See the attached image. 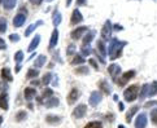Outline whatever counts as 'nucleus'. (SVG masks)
<instances>
[{
  "instance_id": "20e7f679",
  "label": "nucleus",
  "mask_w": 157,
  "mask_h": 128,
  "mask_svg": "<svg viewBox=\"0 0 157 128\" xmlns=\"http://www.w3.org/2000/svg\"><path fill=\"white\" fill-rule=\"evenodd\" d=\"M23 97H25V100L28 101V102H30L33 99L37 97V89L33 88V87L25 88V91H23Z\"/></svg>"
},
{
  "instance_id": "393cba45",
  "label": "nucleus",
  "mask_w": 157,
  "mask_h": 128,
  "mask_svg": "<svg viewBox=\"0 0 157 128\" xmlns=\"http://www.w3.org/2000/svg\"><path fill=\"white\" fill-rule=\"evenodd\" d=\"M88 67H86V66H81V67H78V69H75L74 70V73L77 74V75H86V74H88Z\"/></svg>"
},
{
  "instance_id": "ea45409f",
  "label": "nucleus",
  "mask_w": 157,
  "mask_h": 128,
  "mask_svg": "<svg viewBox=\"0 0 157 128\" xmlns=\"http://www.w3.org/2000/svg\"><path fill=\"white\" fill-rule=\"evenodd\" d=\"M8 88V84H5V83H3V82H0V91L1 92H5V89Z\"/></svg>"
},
{
  "instance_id": "864d4df0",
  "label": "nucleus",
  "mask_w": 157,
  "mask_h": 128,
  "mask_svg": "<svg viewBox=\"0 0 157 128\" xmlns=\"http://www.w3.org/2000/svg\"><path fill=\"white\" fill-rule=\"evenodd\" d=\"M0 3H3V0H0Z\"/></svg>"
},
{
  "instance_id": "49530a36",
  "label": "nucleus",
  "mask_w": 157,
  "mask_h": 128,
  "mask_svg": "<svg viewBox=\"0 0 157 128\" xmlns=\"http://www.w3.org/2000/svg\"><path fill=\"white\" fill-rule=\"evenodd\" d=\"M30 1H31L33 4H40L42 0H30Z\"/></svg>"
},
{
  "instance_id": "37998d69",
  "label": "nucleus",
  "mask_w": 157,
  "mask_h": 128,
  "mask_svg": "<svg viewBox=\"0 0 157 128\" xmlns=\"http://www.w3.org/2000/svg\"><path fill=\"white\" fill-rule=\"evenodd\" d=\"M52 85H53V87L59 85V78H57V75H55V79H53V82H52Z\"/></svg>"
},
{
  "instance_id": "39448f33",
  "label": "nucleus",
  "mask_w": 157,
  "mask_h": 128,
  "mask_svg": "<svg viewBox=\"0 0 157 128\" xmlns=\"http://www.w3.org/2000/svg\"><path fill=\"white\" fill-rule=\"evenodd\" d=\"M46 122L48 124H51V126H57V124H60L62 122V118L59 117V115H53V114H50L46 117Z\"/></svg>"
},
{
  "instance_id": "3c124183",
  "label": "nucleus",
  "mask_w": 157,
  "mask_h": 128,
  "mask_svg": "<svg viewBox=\"0 0 157 128\" xmlns=\"http://www.w3.org/2000/svg\"><path fill=\"white\" fill-rule=\"evenodd\" d=\"M1 123H3V117H0V127H1Z\"/></svg>"
},
{
  "instance_id": "79ce46f5",
  "label": "nucleus",
  "mask_w": 157,
  "mask_h": 128,
  "mask_svg": "<svg viewBox=\"0 0 157 128\" xmlns=\"http://www.w3.org/2000/svg\"><path fill=\"white\" fill-rule=\"evenodd\" d=\"M7 48V44H5V41L0 38V49H5Z\"/></svg>"
},
{
  "instance_id": "0eeeda50",
  "label": "nucleus",
  "mask_w": 157,
  "mask_h": 128,
  "mask_svg": "<svg viewBox=\"0 0 157 128\" xmlns=\"http://www.w3.org/2000/svg\"><path fill=\"white\" fill-rule=\"evenodd\" d=\"M135 75V71L134 70H130V71H127V73H125L122 75V78H121L120 80H118V85H121V87H122V85H125L126 84V82H127V80H130L132 78V76Z\"/></svg>"
},
{
  "instance_id": "f3484780",
  "label": "nucleus",
  "mask_w": 157,
  "mask_h": 128,
  "mask_svg": "<svg viewBox=\"0 0 157 128\" xmlns=\"http://www.w3.org/2000/svg\"><path fill=\"white\" fill-rule=\"evenodd\" d=\"M59 104H60V100L57 99V97H51V99H48L47 101H46V106L47 108H57L59 106Z\"/></svg>"
},
{
  "instance_id": "423d86ee",
  "label": "nucleus",
  "mask_w": 157,
  "mask_h": 128,
  "mask_svg": "<svg viewBox=\"0 0 157 128\" xmlns=\"http://www.w3.org/2000/svg\"><path fill=\"white\" fill-rule=\"evenodd\" d=\"M25 21H26V14L25 13H18L13 20L14 27H21V26L25 23Z\"/></svg>"
},
{
  "instance_id": "f704fd0d",
  "label": "nucleus",
  "mask_w": 157,
  "mask_h": 128,
  "mask_svg": "<svg viewBox=\"0 0 157 128\" xmlns=\"http://www.w3.org/2000/svg\"><path fill=\"white\" fill-rule=\"evenodd\" d=\"M90 52H91V49H90L88 47H87V45H82V55L83 56L90 55Z\"/></svg>"
},
{
  "instance_id": "bb28decb",
  "label": "nucleus",
  "mask_w": 157,
  "mask_h": 128,
  "mask_svg": "<svg viewBox=\"0 0 157 128\" xmlns=\"http://www.w3.org/2000/svg\"><path fill=\"white\" fill-rule=\"evenodd\" d=\"M84 128H103V124L100 122H90L84 126Z\"/></svg>"
},
{
  "instance_id": "7ed1b4c3",
  "label": "nucleus",
  "mask_w": 157,
  "mask_h": 128,
  "mask_svg": "<svg viewBox=\"0 0 157 128\" xmlns=\"http://www.w3.org/2000/svg\"><path fill=\"white\" fill-rule=\"evenodd\" d=\"M79 91H78V88H71L70 92H69L68 97H66V101H68V105H73L75 101L78 100V97H79Z\"/></svg>"
},
{
  "instance_id": "2f4dec72",
  "label": "nucleus",
  "mask_w": 157,
  "mask_h": 128,
  "mask_svg": "<svg viewBox=\"0 0 157 128\" xmlns=\"http://www.w3.org/2000/svg\"><path fill=\"white\" fill-rule=\"evenodd\" d=\"M7 30V21L5 18H0V32H5Z\"/></svg>"
},
{
  "instance_id": "4468645a",
  "label": "nucleus",
  "mask_w": 157,
  "mask_h": 128,
  "mask_svg": "<svg viewBox=\"0 0 157 128\" xmlns=\"http://www.w3.org/2000/svg\"><path fill=\"white\" fill-rule=\"evenodd\" d=\"M0 108L3 110H8L9 105H8V94L5 92H1L0 94Z\"/></svg>"
},
{
  "instance_id": "58836bf2",
  "label": "nucleus",
  "mask_w": 157,
  "mask_h": 128,
  "mask_svg": "<svg viewBox=\"0 0 157 128\" xmlns=\"http://www.w3.org/2000/svg\"><path fill=\"white\" fill-rule=\"evenodd\" d=\"M98 48L100 49V50H101V53H103V55H104V53H105V47H104V44H103L101 41H99V44H98Z\"/></svg>"
},
{
  "instance_id": "9b49d317",
  "label": "nucleus",
  "mask_w": 157,
  "mask_h": 128,
  "mask_svg": "<svg viewBox=\"0 0 157 128\" xmlns=\"http://www.w3.org/2000/svg\"><path fill=\"white\" fill-rule=\"evenodd\" d=\"M84 31H87V27L86 26H82V27H78V29H75L73 32H71V38H73L74 40H78V39H81V36L84 34Z\"/></svg>"
},
{
  "instance_id": "c9c22d12",
  "label": "nucleus",
  "mask_w": 157,
  "mask_h": 128,
  "mask_svg": "<svg viewBox=\"0 0 157 128\" xmlns=\"http://www.w3.org/2000/svg\"><path fill=\"white\" fill-rule=\"evenodd\" d=\"M88 62H90V65H91V66H92L95 70H99V65L96 64V61H95V59H93V58H91Z\"/></svg>"
},
{
  "instance_id": "f257e3e1",
  "label": "nucleus",
  "mask_w": 157,
  "mask_h": 128,
  "mask_svg": "<svg viewBox=\"0 0 157 128\" xmlns=\"http://www.w3.org/2000/svg\"><path fill=\"white\" fill-rule=\"evenodd\" d=\"M138 89H139L138 85H131V87H129L125 91V93H123V96H125V100L129 101V102L134 101L138 97Z\"/></svg>"
},
{
  "instance_id": "a878e982",
  "label": "nucleus",
  "mask_w": 157,
  "mask_h": 128,
  "mask_svg": "<svg viewBox=\"0 0 157 128\" xmlns=\"http://www.w3.org/2000/svg\"><path fill=\"white\" fill-rule=\"evenodd\" d=\"M53 96V91L51 88H46L43 91V94H42V100L43 99H51Z\"/></svg>"
},
{
  "instance_id": "412c9836",
  "label": "nucleus",
  "mask_w": 157,
  "mask_h": 128,
  "mask_svg": "<svg viewBox=\"0 0 157 128\" xmlns=\"http://www.w3.org/2000/svg\"><path fill=\"white\" fill-rule=\"evenodd\" d=\"M84 62V59H83V57L81 55H75L74 57H73V59L70 61V65H82Z\"/></svg>"
},
{
  "instance_id": "9d476101",
  "label": "nucleus",
  "mask_w": 157,
  "mask_h": 128,
  "mask_svg": "<svg viewBox=\"0 0 157 128\" xmlns=\"http://www.w3.org/2000/svg\"><path fill=\"white\" fill-rule=\"evenodd\" d=\"M46 62H47V57H46V56H44V55L38 56V57L35 58V61H34L35 69H40V67H43L44 65H46Z\"/></svg>"
},
{
  "instance_id": "aec40b11",
  "label": "nucleus",
  "mask_w": 157,
  "mask_h": 128,
  "mask_svg": "<svg viewBox=\"0 0 157 128\" xmlns=\"http://www.w3.org/2000/svg\"><path fill=\"white\" fill-rule=\"evenodd\" d=\"M26 118H28V113H26L25 110H20V111L16 114V120L17 122H23V120H26Z\"/></svg>"
},
{
  "instance_id": "f8f14e48",
  "label": "nucleus",
  "mask_w": 157,
  "mask_h": 128,
  "mask_svg": "<svg viewBox=\"0 0 157 128\" xmlns=\"http://www.w3.org/2000/svg\"><path fill=\"white\" fill-rule=\"evenodd\" d=\"M83 20V17H82V14L79 13V10H73V14H71V21H70V25H77V23H79L81 21Z\"/></svg>"
},
{
  "instance_id": "1a4fd4ad",
  "label": "nucleus",
  "mask_w": 157,
  "mask_h": 128,
  "mask_svg": "<svg viewBox=\"0 0 157 128\" xmlns=\"http://www.w3.org/2000/svg\"><path fill=\"white\" fill-rule=\"evenodd\" d=\"M0 75H1V78L4 80H7V82H13V75H12L9 67H3Z\"/></svg>"
},
{
  "instance_id": "4c0bfd02",
  "label": "nucleus",
  "mask_w": 157,
  "mask_h": 128,
  "mask_svg": "<svg viewBox=\"0 0 157 128\" xmlns=\"http://www.w3.org/2000/svg\"><path fill=\"white\" fill-rule=\"evenodd\" d=\"M9 40L11 41H18L20 40V36H18V35H16V34H12L11 36H9Z\"/></svg>"
},
{
  "instance_id": "e433bc0d",
  "label": "nucleus",
  "mask_w": 157,
  "mask_h": 128,
  "mask_svg": "<svg viewBox=\"0 0 157 128\" xmlns=\"http://www.w3.org/2000/svg\"><path fill=\"white\" fill-rule=\"evenodd\" d=\"M151 117H152V122L155 124H157V110H153L152 114H151Z\"/></svg>"
},
{
  "instance_id": "a19ab883",
  "label": "nucleus",
  "mask_w": 157,
  "mask_h": 128,
  "mask_svg": "<svg viewBox=\"0 0 157 128\" xmlns=\"http://www.w3.org/2000/svg\"><path fill=\"white\" fill-rule=\"evenodd\" d=\"M73 53H74V45H70L68 48V52H66V55L70 56V55H73Z\"/></svg>"
},
{
  "instance_id": "603ef678",
  "label": "nucleus",
  "mask_w": 157,
  "mask_h": 128,
  "mask_svg": "<svg viewBox=\"0 0 157 128\" xmlns=\"http://www.w3.org/2000/svg\"><path fill=\"white\" fill-rule=\"evenodd\" d=\"M118 128H125V127H122V126H120V127H118Z\"/></svg>"
},
{
  "instance_id": "a18cd8bd",
  "label": "nucleus",
  "mask_w": 157,
  "mask_h": 128,
  "mask_svg": "<svg viewBox=\"0 0 157 128\" xmlns=\"http://www.w3.org/2000/svg\"><path fill=\"white\" fill-rule=\"evenodd\" d=\"M21 67H22V66H21V64H17L16 65V69H14V70H16V73H18V71L21 70Z\"/></svg>"
},
{
  "instance_id": "473e14b6",
  "label": "nucleus",
  "mask_w": 157,
  "mask_h": 128,
  "mask_svg": "<svg viewBox=\"0 0 157 128\" xmlns=\"http://www.w3.org/2000/svg\"><path fill=\"white\" fill-rule=\"evenodd\" d=\"M101 35H103V38H104V39H107V38H108V35H109V23H107V25H105V27L103 29Z\"/></svg>"
},
{
  "instance_id": "cd10ccee",
  "label": "nucleus",
  "mask_w": 157,
  "mask_h": 128,
  "mask_svg": "<svg viewBox=\"0 0 157 128\" xmlns=\"http://www.w3.org/2000/svg\"><path fill=\"white\" fill-rule=\"evenodd\" d=\"M93 35H95V34H93V32H88V34H87L86 36L83 38V44H82V45H88V44H90V41L92 40Z\"/></svg>"
},
{
  "instance_id": "a211bd4d",
  "label": "nucleus",
  "mask_w": 157,
  "mask_h": 128,
  "mask_svg": "<svg viewBox=\"0 0 157 128\" xmlns=\"http://www.w3.org/2000/svg\"><path fill=\"white\" fill-rule=\"evenodd\" d=\"M99 88H100L105 94H109V93H110L109 84H108V83L105 82V80H100V82H99Z\"/></svg>"
},
{
  "instance_id": "6ab92c4d",
  "label": "nucleus",
  "mask_w": 157,
  "mask_h": 128,
  "mask_svg": "<svg viewBox=\"0 0 157 128\" xmlns=\"http://www.w3.org/2000/svg\"><path fill=\"white\" fill-rule=\"evenodd\" d=\"M144 126H146V117L139 115L136 122H135V128H144Z\"/></svg>"
},
{
  "instance_id": "de8ad7c7",
  "label": "nucleus",
  "mask_w": 157,
  "mask_h": 128,
  "mask_svg": "<svg viewBox=\"0 0 157 128\" xmlns=\"http://www.w3.org/2000/svg\"><path fill=\"white\" fill-rule=\"evenodd\" d=\"M78 4H79V5H83V4H84V0H78Z\"/></svg>"
},
{
  "instance_id": "72a5a7b5",
  "label": "nucleus",
  "mask_w": 157,
  "mask_h": 128,
  "mask_svg": "<svg viewBox=\"0 0 157 128\" xmlns=\"http://www.w3.org/2000/svg\"><path fill=\"white\" fill-rule=\"evenodd\" d=\"M60 22H61V16H60L59 13H56L55 16H53V23H55V26H57Z\"/></svg>"
},
{
  "instance_id": "dca6fc26",
  "label": "nucleus",
  "mask_w": 157,
  "mask_h": 128,
  "mask_svg": "<svg viewBox=\"0 0 157 128\" xmlns=\"http://www.w3.org/2000/svg\"><path fill=\"white\" fill-rule=\"evenodd\" d=\"M108 71H109V74L112 75V78L113 79H116L117 78V75L121 73V69H120V66L118 65H112V66H109V69H108Z\"/></svg>"
},
{
  "instance_id": "c756f323",
  "label": "nucleus",
  "mask_w": 157,
  "mask_h": 128,
  "mask_svg": "<svg viewBox=\"0 0 157 128\" xmlns=\"http://www.w3.org/2000/svg\"><path fill=\"white\" fill-rule=\"evenodd\" d=\"M14 61H16L17 64H21V62L23 61V52L22 50H18V52L14 55Z\"/></svg>"
},
{
  "instance_id": "f03ea898",
  "label": "nucleus",
  "mask_w": 157,
  "mask_h": 128,
  "mask_svg": "<svg viewBox=\"0 0 157 128\" xmlns=\"http://www.w3.org/2000/svg\"><path fill=\"white\" fill-rule=\"evenodd\" d=\"M86 113H87V106L84 105V104H81V105H78L77 108H75L73 110V117L75 119H81V118H83L84 115H86Z\"/></svg>"
},
{
  "instance_id": "5701e85b",
  "label": "nucleus",
  "mask_w": 157,
  "mask_h": 128,
  "mask_svg": "<svg viewBox=\"0 0 157 128\" xmlns=\"http://www.w3.org/2000/svg\"><path fill=\"white\" fill-rule=\"evenodd\" d=\"M3 4H4V8L7 10H11L12 8L16 5V0H3Z\"/></svg>"
},
{
  "instance_id": "c03bdc74",
  "label": "nucleus",
  "mask_w": 157,
  "mask_h": 128,
  "mask_svg": "<svg viewBox=\"0 0 157 128\" xmlns=\"http://www.w3.org/2000/svg\"><path fill=\"white\" fill-rule=\"evenodd\" d=\"M42 82H39V80H33L31 82V85H39Z\"/></svg>"
},
{
  "instance_id": "c85d7f7f",
  "label": "nucleus",
  "mask_w": 157,
  "mask_h": 128,
  "mask_svg": "<svg viewBox=\"0 0 157 128\" xmlns=\"http://www.w3.org/2000/svg\"><path fill=\"white\" fill-rule=\"evenodd\" d=\"M138 109H139L138 106H134V108H132V109H130L129 111H127V115H126V120H127V122L131 120V117L135 114V113L138 111Z\"/></svg>"
},
{
  "instance_id": "6e6552de",
  "label": "nucleus",
  "mask_w": 157,
  "mask_h": 128,
  "mask_svg": "<svg viewBox=\"0 0 157 128\" xmlns=\"http://www.w3.org/2000/svg\"><path fill=\"white\" fill-rule=\"evenodd\" d=\"M101 101V94L99 92H91V96H90V104L91 106H98V104Z\"/></svg>"
},
{
  "instance_id": "7c9ffc66",
  "label": "nucleus",
  "mask_w": 157,
  "mask_h": 128,
  "mask_svg": "<svg viewBox=\"0 0 157 128\" xmlns=\"http://www.w3.org/2000/svg\"><path fill=\"white\" fill-rule=\"evenodd\" d=\"M40 23H42V22H38V23H35V25H31V26H29V27H28V30H26V31H25V35H26V36H29V35L31 34V32H33V31H34V30H35V27H37L38 25H40Z\"/></svg>"
},
{
  "instance_id": "8fccbe9b",
  "label": "nucleus",
  "mask_w": 157,
  "mask_h": 128,
  "mask_svg": "<svg viewBox=\"0 0 157 128\" xmlns=\"http://www.w3.org/2000/svg\"><path fill=\"white\" fill-rule=\"evenodd\" d=\"M70 3H71V0H68V1H66V5L69 7V5H70Z\"/></svg>"
},
{
  "instance_id": "2eb2a0df",
  "label": "nucleus",
  "mask_w": 157,
  "mask_h": 128,
  "mask_svg": "<svg viewBox=\"0 0 157 128\" xmlns=\"http://www.w3.org/2000/svg\"><path fill=\"white\" fill-rule=\"evenodd\" d=\"M39 41H40V36H39V35H35L34 39L31 40V43L29 44V48H28L29 52H34V50L37 49V47L39 45Z\"/></svg>"
},
{
  "instance_id": "09e8293b",
  "label": "nucleus",
  "mask_w": 157,
  "mask_h": 128,
  "mask_svg": "<svg viewBox=\"0 0 157 128\" xmlns=\"http://www.w3.org/2000/svg\"><path fill=\"white\" fill-rule=\"evenodd\" d=\"M120 110H123V105H122V102L120 104Z\"/></svg>"
},
{
  "instance_id": "ddd939ff",
  "label": "nucleus",
  "mask_w": 157,
  "mask_h": 128,
  "mask_svg": "<svg viewBox=\"0 0 157 128\" xmlns=\"http://www.w3.org/2000/svg\"><path fill=\"white\" fill-rule=\"evenodd\" d=\"M57 40H59V31L55 29L52 32V36H51V40H50V44H48V48L50 49H53L57 44Z\"/></svg>"
},
{
  "instance_id": "4be33fe9",
  "label": "nucleus",
  "mask_w": 157,
  "mask_h": 128,
  "mask_svg": "<svg viewBox=\"0 0 157 128\" xmlns=\"http://www.w3.org/2000/svg\"><path fill=\"white\" fill-rule=\"evenodd\" d=\"M37 76H39V70L38 69H29L28 74H26V78L34 79V78H37Z\"/></svg>"
},
{
  "instance_id": "b1692460",
  "label": "nucleus",
  "mask_w": 157,
  "mask_h": 128,
  "mask_svg": "<svg viewBox=\"0 0 157 128\" xmlns=\"http://www.w3.org/2000/svg\"><path fill=\"white\" fill-rule=\"evenodd\" d=\"M52 73H47L46 75L43 76V79H42V84H44V85H48L50 83H52Z\"/></svg>"
}]
</instances>
